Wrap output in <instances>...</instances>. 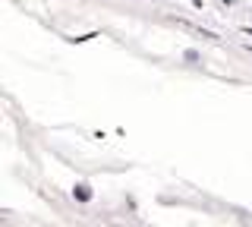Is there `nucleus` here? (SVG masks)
Segmentation results:
<instances>
[{
    "label": "nucleus",
    "mask_w": 252,
    "mask_h": 227,
    "mask_svg": "<svg viewBox=\"0 0 252 227\" xmlns=\"http://www.w3.org/2000/svg\"><path fill=\"white\" fill-rule=\"evenodd\" d=\"M189 3H192V6H195V10H202V6H205V3H202V0H189Z\"/></svg>",
    "instance_id": "obj_3"
},
{
    "label": "nucleus",
    "mask_w": 252,
    "mask_h": 227,
    "mask_svg": "<svg viewBox=\"0 0 252 227\" xmlns=\"http://www.w3.org/2000/svg\"><path fill=\"white\" fill-rule=\"evenodd\" d=\"M243 35H246V38H252V26H246V29H243Z\"/></svg>",
    "instance_id": "obj_4"
},
{
    "label": "nucleus",
    "mask_w": 252,
    "mask_h": 227,
    "mask_svg": "<svg viewBox=\"0 0 252 227\" xmlns=\"http://www.w3.org/2000/svg\"><path fill=\"white\" fill-rule=\"evenodd\" d=\"M92 38H98V32H89V35H76V38H66L69 44H85V41H92Z\"/></svg>",
    "instance_id": "obj_2"
},
{
    "label": "nucleus",
    "mask_w": 252,
    "mask_h": 227,
    "mask_svg": "<svg viewBox=\"0 0 252 227\" xmlns=\"http://www.w3.org/2000/svg\"><path fill=\"white\" fill-rule=\"evenodd\" d=\"M73 199H76V202H92V199H94L92 186H89V183H76V186H73Z\"/></svg>",
    "instance_id": "obj_1"
}]
</instances>
